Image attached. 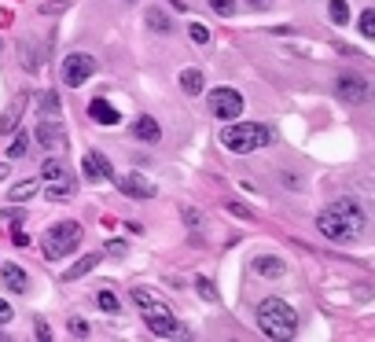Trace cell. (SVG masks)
I'll return each instance as SVG.
<instances>
[{
  "instance_id": "1",
  "label": "cell",
  "mask_w": 375,
  "mask_h": 342,
  "mask_svg": "<svg viewBox=\"0 0 375 342\" xmlns=\"http://www.w3.org/2000/svg\"><path fill=\"white\" fill-rule=\"evenodd\" d=\"M317 228H320V236H328L331 243H353L364 228V210L353 199H335L331 206L320 210Z\"/></svg>"
},
{
  "instance_id": "2",
  "label": "cell",
  "mask_w": 375,
  "mask_h": 342,
  "mask_svg": "<svg viewBox=\"0 0 375 342\" xmlns=\"http://www.w3.org/2000/svg\"><path fill=\"white\" fill-rule=\"evenodd\" d=\"M258 324H261L265 335H272V339H291L294 328H298V313L283 302V298H265L258 306Z\"/></svg>"
},
{
  "instance_id": "3",
  "label": "cell",
  "mask_w": 375,
  "mask_h": 342,
  "mask_svg": "<svg viewBox=\"0 0 375 342\" xmlns=\"http://www.w3.org/2000/svg\"><path fill=\"white\" fill-rule=\"evenodd\" d=\"M221 144L235 155H250V151H258V147L269 144V129H265L261 122H235L221 133Z\"/></svg>"
},
{
  "instance_id": "4",
  "label": "cell",
  "mask_w": 375,
  "mask_h": 342,
  "mask_svg": "<svg viewBox=\"0 0 375 342\" xmlns=\"http://www.w3.org/2000/svg\"><path fill=\"white\" fill-rule=\"evenodd\" d=\"M78 243H81V224L78 221H59V224H52L45 250H48V258H63V254H70Z\"/></svg>"
},
{
  "instance_id": "5",
  "label": "cell",
  "mask_w": 375,
  "mask_h": 342,
  "mask_svg": "<svg viewBox=\"0 0 375 342\" xmlns=\"http://www.w3.org/2000/svg\"><path fill=\"white\" fill-rule=\"evenodd\" d=\"M144 309V324L155 331V335H162V339H169V335H177V317L169 313V309L162 306V302H155V298H147V302L140 306Z\"/></svg>"
},
{
  "instance_id": "6",
  "label": "cell",
  "mask_w": 375,
  "mask_h": 342,
  "mask_svg": "<svg viewBox=\"0 0 375 342\" xmlns=\"http://www.w3.org/2000/svg\"><path fill=\"white\" fill-rule=\"evenodd\" d=\"M92 74H96V59L89 52H70L67 63H63V81H67L70 89H81Z\"/></svg>"
},
{
  "instance_id": "7",
  "label": "cell",
  "mask_w": 375,
  "mask_h": 342,
  "mask_svg": "<svg viewBox=\"0 0 375 342\" xmlns=\"http://www.w3.org/2000/svg\"><path fill=\"white\" fill-rule=\"evenodd\" d=\"M206 103H210V111L217 114L221 122H235L243 114V96L235 89H213Z\"/></svg>"
},
{
  "instance_id": "8",
  "label": "cell",
  "mask_w": 375,
  "mask_h": 342,
  "mask_svg": "<svg viewBox=\"0 0 375 342\" xmlns=\"http://www.w3.org/2000/svg\"><path fill=\"white\" fill-rule=\"evenodd\" d=\"M335 92L342 103H361L364 96H368V81L361 78V74H339L335 78Z\"/></svg>"
},
{
  "instance_id": "9",
  "label": "cell",
  "mask_w": 375,
  "mask_h": 342,
  "mask_svg": "<svg viewBox=\"0 0 375 342\" xmlns=\"http://www.w3.org/2000/svg\"><path fill=\"white\" fill-rule=\"evenodd\" d=\"M114 184H118V191H125V195H133V199H155V184H151V180H144L140 173L118 177Z\"/></svg>"
},
{
  "instance_id": "10",
  "label": "cell",
  "mask_w": 375,
  "mask_h": 342,
  "mask_svg": "<svg viewBox=\"0 0 375 342\" xmlns=\"http://www.w3.org/2000/svg\"><path fill=\"white\" fill-rule=\"evenodd\" d=\"M81 169H85V177H89V180H111V177H114V173H111V162H107L100 151H85Z\"/></svg>"
},
{
  "instance_id": "11",
  "label": "cell",
  "mask_w": 375,
  "mask_h": 342,
  "mask_svg": "<svg viewBox=\"0 0 375 342\" xmlns=\"http://www.w3.org/2000/svg\"><path fill=\"white\" fill-rule=\"evenodd\" d=\"M89 118L100 122V125H118V122H122V114H118L107 100H92L89 103Z\"/></svg>"
},
{
  "instance_id": "12",
  "label": "cell",
  "mask_w": 375,
  "mask_h": 342,
  "mask_svg": "<svg viewBox=\"0 0 375 342\" xmlns=\"http://www.w3.org/2000/svg\"><path fill=\"white\" fill-rule=\"evenodd\" d=\"M133 133H136V140H144V144H158V136H162V129H158V122L151 114H140L133 125Z\"/></svg>"
},
{
  "instance_id": "13",
  "label": "cell",
  "mask_w": 375,
  "mask_h": 342,
  "mask_svg": "<svg viewBox=\"0 0 375 342\" xmlns=\"http://www.w3.org/2000/svg\"><path fill=\"white\" fill-rule=\"evenodd\" d=\"M0 280H4V287L8 291H15V295L26 291V272L19 269V265H4V269H0Z\"/></svg>"
},
{
  "instance_id": "14",
  "label": "cell",
  "mask_w": 375,
  "mask_h": 342,
  "mask_svg": "<svg viewBox=\"0 0 375 342\" xmlns=\"http://www.w3.org/2000/svg\"><path fill=\"white\" fill-rule=\"evenodd\" d=\"M96 265H100V254H85V258L74 265V269L63 272V280H67V284H70V280H81L85 272H92V269H96Z\"/></svg>"
},
{
  "instance_id": "15",
  "label": "cell",
  "mask_w": 375,
  "mask_h": 342,
  "mask_svg": "<svg viewBox=\"0 0 375 342\" xmlns=\"http://www.w3.org/2000/svg\"><path fill=\"white\" fill-rule=\"evenodd\" d=\"M254 269H258L261 276H283L287 265L280 258H272V254H261V258H254Z\"/></svg>"
},
{
  "instance_id": "16",
  "label": "cell",
  "mask_w": 375,
  "mask_h": 342,
  "mask_svg": "<svg viewBox=\"0 0 375 342\" xmlns=\"http://www.w3.org/2000/svg\"><path fill=\"white\" fill-rule=\"evenodd\" d=\"M202 85H206V78H202V70H184L180 74V89H184L188 96H199Z\"/></svg>"
},
{
  "instance_id": "17",
  "label": "cell",
  "mask_w": 375,
  "mask_h": 342,
  "mask_svg": "<svg viewBox=\"0 0 375 342\" xmlns=\"http://www.w3.org/2000/svg\"><path fill=\"white\" fill-rule=\"evenodd\" d=\"M144 19H147V26H151L155 34H173V23H169V19H166L162 12H158V8H147Z\"/></svg>"
},
{
  "instance_id": "18",
  "label": "cell",
  "mask_w": 375,
  "mask_h": 342,
  "mask_svg": "<svg viewBox=\"0 0 375 342\" xmlns=\"http://www.w3.org/2000/svg\"><path fill=\"white\" fill-rule=\"evenodd\" d=\"M37 144L56 147V144H59V129H56L52 122H41V125H37Z\"/></svg>"
},
{
  "instance_id": "19",
  "label": "cell",
  "mask_w": 375,
  "mask_h": 342,
  "mask_svg": "<svg viewBox=\"0 0 375 342\" xmlns=\"http://www.w3.org/2000/svg\"><path fill=\"white\" fill-rule=\"evenodd\" d=\"M328 15H331V23H335V26L350 23V4H346V0H331V4H328Z\"/></svg>"
},
{
  "instance_id": "20",
  "label": "cell",
  "mask_w": 375,
  "mask_h": 342,
  "mask_svg": "<svg viewBox=\"0 0 375 342\" xmlns=\"http://www.w3.org/2000/svg\"><path fill=\"white\" fill-rule=\"evenodd\" d=\"M70 191H74V184H70V180L67 177H56V180H52V188H48V199H56V202H63V199H67L70 195Z\"/></svg>"
},
{
  "instance_id": "21",
  "label": "cell",
  "mask_w": 375,
  "mask_h": 342,
  "mask_svg": "<svg viewBox=\"0 0 375 342\" xmlns=\"http://www.w3.org/2000/svg\"><path fill=\"white\" fill-rule=\"evenodd\" d=\"M19 114H23V103H12V107H8L4 122H0V133H15V125H19Z\"/></svg>"
},
{
  "instance_id": "22",
  "label": "cell",
  "mask_w": 375,
  "mask_h": 342,
  "mask_svg": "<svg viewBox=\"0 0 375 342\" xmlns=\"http://www.w3.org/2000/svg\"><path fill=\"white\" fill-rule=\"evenodd\" d=\"M37 191V180H23V184H15L12 188V202H26L30 195Z\"/></svg>"
},
{
  "instance_id": "23",
  "label": "cell",
  "mask_w": 375,
  "mask_h": 342,
  "mask_svg": "<svg viewBox=\"0 0 375 342\" xmlns=\"http://www.w3.org/2000/svg\"><path fill=\"white\" fill-rule=\"evenodd\" d=\"M96 302H100V309H103V313H118V306H122V302H118V295H114V291H100V295H96Z\"/></svg>"
},
{
  "instance_id": "24",
  "label": "cell",
  "mask_w": 375,
  "mask_h": 342,
  "mask_svg": "<svg viewBox=\"0 0 375 342\" xmlns=\"http://www.w3.org/2000/svg\"><path fill=\"white\" fill-rule=\"evenodd\" d=\"M357 26H361V34H364V37H375V8H368V12H361Z\"/></svg>"
},
{
  "instance_id": "25",
  "label": "cell",
  "mask_w": 375,
  "mask_h": 342,
  "mask_svg": "<svg viewBox=\"0 0 375 342\" xmlns=\"http://www.w3.org/2000/svg\"><path fill=\"white\" fill-rule=\"evenodd\" d=\"M26 140H30V136H26V129H23V133H15L12 147H8V158H23V155H26Z\"/></svg>"
},
{
  "instance_id": "26",
  "label": "cell",
  "mask_w": 375,
  "mask_h": 342,
  "mask_svg": "<svg viewBox=\"0 0 375 342\" xmlns=\"http://www.w3.org/2000/svg\"><path fill=\"white\" fill-rule=\"evenodd\" d=\"M41 107H45V114H56L59 111V96L56 92H45V96H41Z\"/></svg>"
},
{
  "instance_id": "27",
  "label": "cell",
  "mask_w": 375,
  "mask_h": 342,
  "mask_svg": "<svg viewBox=\"0 0 375 342\" xmlns=\"http://www.w3.org/2000/svg\"><path fill=\"white\" fill-rule=\"evenodd\" d=\"M210 8H213L217 15H232V12H235V0H210Z\"/></svg>"
},
{
  "instance_id": "28",
  "label": "cell",
  "mask_w": 375,
  "mask_h": 342,
  "mask_svg": "<svg viewBox=\"0 0 375 342\" xmlns=\"http://www.w3.org/2000/svg\"><path fill=\"white\" fill-rule=\"evenodd\" d=\"M59 173H63V166H59V162H52V158H48L45 166H41V177H45V180H56Z\"/></svg>"
},
{
  "instance_id": "29",
  "label": "cell",
  "mask_w": 375,
  "mask_h": 342,
  "mask_svg": "<svg viewBox=\"0 0 375 342\" xmlns=\"http://www.w3.org/2000/svg\"><path fill=\"white\" fill-rule=\"evenodd\" d=\"M191 41H195V45H206V41H210V30L199 26V23H191Z\"/></svg>"
},
{
  "instance_id": "30",
  "label": "cell",
  "mask_w": 375,
  "mask_h": 342,
  "mask_svg": "<svg viewBox=\"0 0 375 342\" xmlns=\"http://www.w3.org/2000/svg\"><path fill=\"white\" fill-rule=\"evenodd\" d=\"M195 287H199V295L206 298V302H217V291H213V284H210V280H199Z\"/></svg>"
},
{
  "instance_id": "31",
  "label": "cell",
  "mask_w": 375,
  "mask_h": 342,
  "mask_svg": "<svg viewBox=\"0 0 375 342\" xmlns=\"http://www.w3.org/2000/svg\"><path fill=\"white\" fill-rule=\"evenodd\" d=\"M70 335H78V339H81V335H89V324L74 317V320H70Z\"/></svg>"
},
{
  "instance_id": "32",
  "label": "cell",
  "mask_w": 375,
  "mask_h": 342,
  "mask_svg": "<svg viewBox=\"0 0 375 342\" xmlns=\"http://www.w3.org/2000/svg\"><path fill=\"white\" fill-rule=\"evenodd\" d=\"M224 210H228V213H235V217H250V210H246V206H239V202H228Z\"/></svg>"
},
{
  "instance_id": "33",
  "label": "cell",
  "mask_w": 375,
  "mask_h": 342,
  "mask_svg": "<svg viewBox=\"0 0 375 342\" xmlns=\"http://www.w3.org/2000/svg\"><path fill=\"white\" fill-rule=\"evenodd\" d=\"M12 239H15V247H30V236H26V232H12Z\"/></svg>"
},
{
  "instance_id": "34",
  "label": "cell",
  "mask_w": 375,
  "mask_h": 342,
  "mask_svg": "<svg viewBox=\"0 0 375 342\" xmlns=\"http://www.w3.org/2000/svg\"><path fill=\"white\" fill-rule=\"evenodd\" d=\"M4 320H12V306H8L4 298H0V324H4Z\"/></svg>"
},
{
  "instance_id": "35",
  "label": "cell",
  "mask_w": 375,
  "mask_h": 342,
  "mask_svg": "<svg viewBox=\"0 0 375 342\" xmlns=\"http://www.w3.org/2000/svg\"><path fill=\"white\" fill-rule=\"evenodd\" d=\"M184 221L191 224V228H199V224H202V221H199V213H195V210H184Z\"/></svg>"
},
{
  "instance_id": "36",
  "label": "cell",
  "mask_w": 375,
  "mask_h": 342,
  "mask_svg": "<svg viewBox=\"0 0 375 342\" xmlns=\"http://www.w3.org/2000/svg\"><path fill=\"white\" fill-rule=\"evenodd\" d=\"M107 250H111V254H125V243H114L111 239V243H107Z\"/></svg>"
},
{
  "instance_id": "37",
  "label": "cell",
  "mask_w": 375,
  "mask_h": 342,
  "mask_svg": "<svg viewBox=\"0 0 375 342\" xmlns=\"http://www.w3.org/2000/svg\"><path fill=\"white\" fill-rule=\"evenodd\" d=\"M8 177V162H0V180H4Z\"/></svg>"
},
{
  "instance_id": "38",
  "label": "cell",
  "mask_w": 375,
  "mask_h": 342,
  "mask_svg": "<svg viewBox=\"0 0 375 342\" xmlns=\"http://www.w3.org/2000/svg\"><path fill=\"white\" fill-rule=\"evenodd\" d=\"M250 4H254V8H265V4H269V0H250Z\"/></svg>"
}]
</instances>
